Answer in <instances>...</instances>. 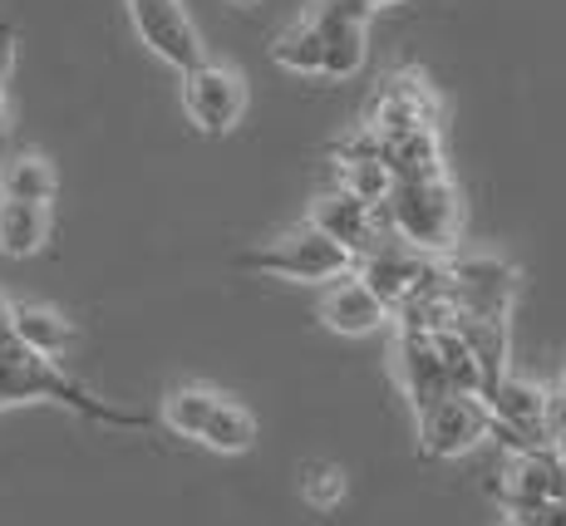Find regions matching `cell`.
I'll return each instance as SVG.
<instances>
[{"instance_id":"cell-1","label":"cell","mask_w":566,"mask_h":526,"mask_svg":"<svg viewBox=\"0 0 566 526\" xmlns=\"http://www.w3.org/2000/svg\"><path fill=\"white\" fill-rule=\"evenodd\" d=\"M468 222L463 192L449 172H433V178H409L395 182L385 197V227L395 241H405L419 256H443V251L459 246Z\"/></svg>"},{"instance_id":"cell-2","label":"cell","mask_w":566,"mask_h":526,"mask_svg":"<svg viewBox=\"0 0 566 526\" xmlns=\"http://www.w3.org/2000/svg\"><path fill=\"white\" fill-rule=\"evenodd\" d=\"M25 399H54V403H64V409L84 413V419L118 423V429H148V413L114 409V403L94 399L90 389H80L54 359H35L10 345V349H0V403H25Z\"/></svg>"},{"instance_id":"cell-3","label":"cell","mask_w":566,"mask_h":526,"mask_svg":"<svg viewBox=\"0 0 566 526\" xmlns=\"http://www.w3.org/2000/svg\"><path fill=\"white\" fill-rule=\"evenodd\" d=\"M522 295V271L503 256H449L443 261V301L468 320L513 325V305Z\"/></svg>"},{"instance_id":"cell-4","label":"cell","mask_w":566,"mask_h":526,"mask_svg":"<svg viewBox=\"0 0 566 526\" xmlns=\"http://www.w3.org/2000/svg\"><path fill=\"white\" fill-rule=\"evenodd\" d=\"M232 266L261 271V276L296 281V286H325V281H335V276H345V271H355V261L345 256V251L335 246V241L325 236V232H315L311 222H301V227H291V232H281L276 241H266V246L242 251Z\"/></svg>"},{"instance_id":"cell-5","label":"cell","mask_w":566,"mask_h":526,"mask_svg":"<svg viewBox=\"0 0 566 526\" xmlns=\"http://www.w3.org/2000/svg\"><path fill=\"white\" fill-rule=\"evenodd\" d=\"M182 114L202 138H227L247 114V74L227 60L182 70Z\"/></svg>"},{"instance_id":"cell-6","label":"cell","mask_w":566,"mask_h":526,"mask_svg":"<svg viewBox=\"0 0 566 526\" xmlns=\"http://www.w3.org/2000/svg\"><path fill=\"white\" fill-rule=\"evenodd\" d=\"M493 419H488L483 393H443L439 403L413 413V438H419V453L433 463H449V457H468L478 443L488 438Z\"/></svg>"},{"instance_id":"cell-7","label":"cell","mask_w":566,"mask_h":526,"mask_svg":"<svg viewBox=\"0 0 566 526\" xmlns=\"http://www.w3.org/2000/svg\"><path fill=\"white\" fill-rule=\"evenodd\" d=\"M483 403H488V419H493L488 438H497L503 453H537V448H552V438H547V389H542V383L507 375L483 393Z\"/></svg>"},{"instance_id":"cell-8","label":"cell","mask_w":566,"mask_h":526,"mask_svg":"<svg viewBox=\"0 0 566 526\" xmlns=\"http://www.w3.org/2000/svg\"><path fill=\"white\" fill-rule=\"evenodd\" d=\"M360 124L375 138L409 134V128H433V124L443 128V98H439V90L429 84L423 70H399L379 84V94L369 98Z\"/></svg>"},{"instance_id":"cell-9","label":"cell","mask_w":566,"mask_h":526,"mask_svg":"<svg viewBox=\"0 0 566 526\" xmlns=\"http://www.w3.org/2000/svg\"><path fill=\"white\" fill-rule=\"evenodd\" d=\"M321 30V74L325 80H355L369 60V15L365 0H315L306 10Z\"/></svg>"},{"instance_id":"cell-10","label":"cell","mask_w":566,"mask_h":526,"mask_svg":"<svg viewBox=\"0 0 566 526\" xmlns=\"http://www.w3.org/2000/svg\"><path fill=\"white\" fill-rule=\"evenodd\" d=\"M128 20H134L138 40L178 74L207 60L202 35L192 25V15L182 10V0H128Z\"/></svg>"},{"instance_id":"cell-11","label":"cell","mask_w":566,"mask_h":526,"mask_svg":"<svg viewBox=\"0 0 566 526\" xmlns=\"http://www.w3.org/2000/svg\"><path fill=\"white\" fill-rule=\"evenodd\" d=\"M306 222L315 227V232L331 236L350 261L369 256L379 241H389L385 207H369V202H360V197H350V192H340V188H331V192L315 197Z\"/></svg>"},{"instance_id":"cell-12","label":"cell","mask_w":566,"mask_h":526,"mask_svg":"<svg viewBox=\"0 0 566 526\" xmlns=\"http://www.w3.org/2000/svg\"><path fill=\"white\" fill-rule=\"evenodd\" d=\"M395 379H399V389H405L413 413L439 403L443 393H453L429 330H395Z\"/></svg>"},{"instance_id":"cell-13","label":"cell","mask_w":566,"mask_h":526,"mask_svg":"<svg viewBox=\"0 0 566 526\" xmlns=\"http://www.w3.org/2000/svg\"><path fill=\"white\" fill-rule=\"evenodd\" d=\"M315 315H321V325L325 330H335V335H350V339H360V335H375L379 325H389V311L379 305V295L365 286L355 271H345V276H335V281H325V291H321V301H315Z\"/></svg>"},{"instance_id":"cell-14","label":"cell","mask_w":566,"mask_h":526,"mask_svg":"<svg viewBox=\"0 0 566 526\" xmlns=\"http://www.w3.org/2000/svg\"><path fill=\"white\" fill-rule=\"evenodd\" d=\"M6 330L15 339V349L35 359H60L74 345V325L54 305L40 301H6Z\"/></svg>"},{"instance_id":"cell-15","label":"cell","mask_w":566,"mask_h":526,"mask_svg":"<svg viewBox=\"0 0 566 526\" xmlns=\"http://www.w3.org/2000/svg\"><path fill=\"white\" fill-rule=\"evenodd\" d=\"M60 192V172L40 148H15L0 158V202L50 207Z\"/></svg>"},{"instance_id":"cell-16","label":"cell","mask_w":566,"mask_h":526,"mask_svg":"<svg viewBox=\"0 0 566 526\" xmlns=\"http://www.w3.org/2000/svg\"><path fill=\"white\" fill-rule=\"evenodd\" d=\"M379 158H385V168H389V178H395V182L449 172V168H443V128L439 124L379 138Z\"/></svg>"},{"instance_id":"cell-17","label":"cell","mask_w":566,"mask_h":526,"mask_svg":"<svg viewBox=\"0 0 566 526\" xmlns=\"http://www.w3.org/2000/svg\"><path fill=\"white\" fill-rule=\"evenodd\" d=\"M50 232H54L50 207L0 202V256H10V261L40 256L50 246Z\"/></svg>"},{"instance_id":"cell-18","label":"cell","mask_w":566,"mask_h":526,"mask_svg":"<svg viewBox=\"0 0 566 526\" xmlns=\"http://www.w3.org/2000/svg\"><path fill=\"white\" fill-rule=\"evenodd\" d=\"M198 443L212 448V453H247V448L256 443V419H252V409L222 393V399H217V409L207 413Z\"/></svg>"},{"instance_id":"cell-19","label":"cell","mask_w":566,"mask_h":526,"mask_svg":"<svg viewBox=\"0 0 566 526\" xmlns=\"http://www.w3.org/2000/svg\"><path fill=\"white\" fill-rule=\"evenodd\" d=\"M217 399H222V393L207 389V383H172V389L163 393L158 419L168 423L178 438H192V443H198V433H202L207 413L217 409Z\"/></svg>"},{"instance_id":"cell-20","label":"cell","mask_w":566,"mask_h":526,"mask_svg":"<svg viewBox=\"0 0 566 526\" xmlns=\"http://www.w3.org/2000/svg\"><path fill=\"white\" fill-rule=\"evenodd\" d=\"M271 60L291 74H321V30L311 15H301L296 25H286L271 40Z\"/></svg>"},{"instance_id":"cell-21","label":"cell","mask_w":566,"mask_h":526,"mask_svg":"<svg viewBox=\"0 0 566 526\" xmlns=\"http://www.w3.org/2000/svg\"><path fill=\"white\" fill-rule=\"evenodd\" d=\"M335 188L360 197V202H369V207H385L395 178H389L385 162H335Z\"/></svg>"},{"instance_id":"cell-22","label":"cell","mask_w":566,"mask_h":526,"mask_svg":"<svg viewBox=\"0 0 566 526\" xmlns=\"http://www.w3.org/2000/svg\"><path fill=\"white\" fill-rule=\"evenodd\" d=\"M301 502L315 512H335L345 502V473L340 463H306L301 467Z\"/></svg>"},{"instance_id":"cell-23","label":"cell","mask_w":566,"mask_h":526,"mask_svg":"<svg viewBox=\"0 0 566 526\" xmlns=\"http://www.w3.org/2000/svg\"><path fill=\"white\" fill-rule=\"evenodd\" d=\"M547 438L557 453H566V375L547 389Z\"/></svg>"},{"instance_id":"cell-24","label":"cell","mask_w":566,"mask_h":526,"mask_svg":"<svg viewBox=\"0 0 566 526\" xmlns=\"http://www.w3.org/2000/svg\"><path fill=\"white\" fill-rule=\"evenodd\" d=\"M10 60H15V30L0 25V134L10 128Z\"/></svg>"},{"instance_id":"cell-25","label":"cell","mask_w":566,"mask_h":526,"mask_svg":"<svg viewBox=\"0 0 566 526\" xmlns=\"http://www.w3.org/2000/svg\"><path fill=\"white\" fill-rule=\"evenodd\" d=\"M497 526H532V522H522V517H503V522H497Z\"/></svg>"},{"instance_id":"cell-26","label":"cell","mask_w":566,"mask_h":526,"mask_svg":"<svg viewBox=\"0 0 566 526\" xmlns=\"http://www.w3.org/2000/svg\"><path fill=\"white\" fill-rule=\"evenodd\" d=\"M365 6L369 10H385V6H395V0H365Z\"/></svg>"}]
</instances>
